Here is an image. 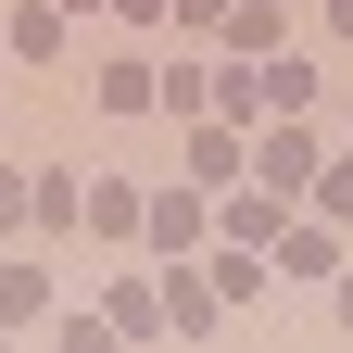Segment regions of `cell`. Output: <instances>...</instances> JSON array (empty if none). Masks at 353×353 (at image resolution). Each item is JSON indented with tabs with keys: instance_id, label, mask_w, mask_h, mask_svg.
Listing matches in <instances>:
<instances>
[{
	"instance_id": "cell-3",
	"label": "cell",
	"mask_w": 353,
	"mask_h": 353,
	"mask_svg": "<svg viewBox=\"0 0 353 353\" xmlns=\"http://www.w3.org/2000/svg\"><path fill=\"white\" fill-rule=\"evenodd\" d=\"M265 252H278V278H341V214H316V228H278V240H265Z\"/></svg>"
},
{
	"instance_id": "cell-4",
	"label": "cell",
	"mask_w": 353,
	"mask_h": 353,
	"mask_svg": "<svg viewBox=\"0 0 353 353\" xmlns=\"http://www.w3.org/2000/svg\"><path fill=\"white\" fill-rule=\"evenodd\" d=\"M0 38H13L26 63H63V51H76V13H63V0H13V26H0Z\"/></svg>"
},
{
	"instance_id": "cell-6",
	"label": "cell",
	"mask_w": 353,
	"mask_h": 353,
	"mask_svg": "<svg viewBox=\"0 0 353 353\" xmlns=\"http://www.w3.org/2000/svg\"><path fill=\"white\" fill-rule=\"evenodd\" d=\"M228 51H240V63H265V51H290L278 0H228Z\"/></svg>"
},
{
	"instance_id": "cell-5",
	"label": "cell",
	"mask_w": 353,
	"mask_h": 353,
	"mask_svg": "<svg viewBox=\"0 0 353 353\" xmlns=\"http://www.w3.org/2000/svg\"><path fill=\"white\" fill-rule=\"evenodd\" d=\"M240 164H252V139H240V126L190 114V176H202V190H214V176H240Z\"/></svg>"
},
{
	"instance_id": "cell-11",
	"label": "cell",
	"mask_w": 353,
	"mask_h": 353,
	"mask_svg": "<svg viewBox=\"0 0 353 353\" xmlns=\"http://www.w3.org/2000/svg\"><path fill=\"white\" fill-rule=\"evenodd\" d=\"M101 328H126V341H139V328H164V290H114V303H101Z\"/></svg>"
},
{
	"instance_id": "cell-21",
	"label": "cell",
	"mask_w": 353,
	"mask_h": 353,
	"mask_svg": "<svg viewBox=\"0 0 353 353\" xmlns=\"http://www.w3.org/2000/svg\"><path fill=\"white\" fill-rule=\"evenodd\" d=\"M341 126H353V101H341Z\"/></svg>"
},
{
	"instance_id": "cell-19",
	"label": "cell",
	"mask_w": 353,
	"mask_h": 353,
	"mask_svg": "<svg viewBox=\"0 0 353 353\" xmlns=\"http://www.w3.org/2000/svg\"><path fill=\"white\" fill-rule=\"evenodd\" d=\"M328 290H341V328H353V265H341V278H328Z\"/></svg>"
},
{
	"instance_id": "cell-10",
	"label": "cell",
	"mask_w": 353,
	"mask_h": 353,
	"mask_svg": "<svg viewBox=\"0 0 353 353\" xmlns=\"http://www.w3.org/2000/svg\"><path fill=\"white\" fill-rule=\"evenodd\" d=\"M88 228H101V240H139V190H88Z\"/></svg>"
},
{
	"instance_id": "cell-14",
	"label": "cell",
	"mask_w": 353,
	"mask_h": 353,
	"mask_svg": "<svg viewBox=\"0 0 353 353\" xmlns=\"http://www.w3.org/2000/svg\"><path fill=\"white\" fill-rule=\"evenodd\" d=\"M316 214H353V164H316Z\"/></svg>"
},
{
	"instance_id": "cell-8",
	"label": "cell",
	"mask_w": 353,
	"mask_h": 353,
	"mask_svg": "<svg viewBox=\"0 0 353 353\" xmlns=\"http://www.w3.org/2000/svg\"><path fill=\"white\" fill-rule=\"evenodd\" d=\"M101 101H114V114H152V101H164V63H101Z\"/></svg>"
},
{
	"instance_id": "cell-13",
	"label": "cell",
	"mask_w": 353,
	"mask_h": 353,
	"mask_svg": "<svg viewBox=\"0 0 353 353\" xmlns=\"http://www.w3.org/2000/svg\"><path fill=\"white\" fill-rule=\"evenodd\" d=\"M38 303H51V278L38 265H0V316H38Z\"/></svg>"
},
{
	"instance_id": "cell-17",
	"label": "cell",
	"mask_w": 353,
	"mask_h": 353,
	"mask_svg": "<svg viewBox=\"0 0 353 353\" xmlns=\"http://www.w3.org/2000/svg\"><path fill=\"white\" fill-rule=\"evenodd\" d=\"M114 13H126V26H164V0H114Z\"/></svg>"
},
{
	"instance_id": "cell-18",
	"label": "cell",
	"mask_w": 353,
	"mask_h": 353,
	"mask_svg": "<svg viewBox=\"0 0 353 353\" xmlns=\"http://www.w3.org/2000/svg\"><path fill=\"white\" fill-rule=\"evenodd\" d=\"M316 26H328V38H353V0H328V13H316Z\"/></svg>"
},
{
	"instance_id": "cell-15",
	"label": "cell",
	"mask_w": 353,
	"mask_h": 353,
	"mask_svg": "<svg viewBox=\"0 0 353 353\" xmlns=\"http://www.w3.org/2000/svg\"><path fill=\"white\" fill-rule=\"evenodd\" d=\"M164 13H176V26H228V0H164Z\"/></svg>"
},
{
	"instance_id": "cell-20",
	"label": "cell",
	"mask_w": 353,
	"mask_h": 353,
	"mask_svg": "<svg viewBox=\"0 0 353 353\" xmlns=\"http://www.w3.org/2000/svg\"><path fill=\"white\" fill-rule=\"evenodd\" d=\"M63 13H114V0H63Z\"/></svg>"
},
{
	"instance_id": "cell-9",
	"label": "cell",
	"mask_w": 353,
	"mask_h": 353,
	"mask_svg": "<svg viewBox=\"0 0 353 353\" xmlns=\"http://www.w3.org/2000/svg\"><path fill=\"white\" fill-rule=\"evenodd\" d=\"M164 316H176V328H214V278H190V265H164Z\"/></svg>"
},
{
	"instance_id": "cell-1",
	"label": "cell",
	"mask_w": 353,
	"mask_h": 353,
	"mask_svg": "<svg viewBox=\"0 0 353 353\" xmlns=\"http://www.w3.org/2000/svg\"><path fill=\"white\" fill-rule=\"evenodd\" d=\"M316 152H328L316 126H303V114H278V126H265V139H252V176H265V190L290 202V190H316Z\"/></svg>"
},
{
	"instance_id": "cell-16",
	"label": "cell",
	"mask_w": 353,
	"mask_h": 353,
	"mask_svg": "<svg viewBox=\"0 0 353 353\" xmlns=\"http://www.w3.org/2000/svg\"><path fill=\"white\" fill-rule=\"evenodd\" d=\"M13 214H26V176H13V164H0V228H13Z\"/></svg>"
},
{
	"instance_id": "cell-2",
	"label": "cell",
	"mask_w": 353,
	"mask_h": 353,
	"mask_svg": "<svg viewBox=\"0 0 353 353\" xmlns=\"http://www.w3.org/2000/svg\"><path fill=\"white\" fill-rule=\"evenodd\" d=\"M139 240H152L164 265H190V252L214 240V214H202V190H164V202H139Z\"/></svg>"
},
{
	"instance_id": "cell-12",
	"label": "cell",
	"mask_w": 353,
	"mask_h": 353,
	"mask_svg": "<svg viewBox=\"0 0 353 353\" xmlns=\"http://www.w3.org/2000/svg\"><path fill=\"white\" fill-rule=\"evenodd\" d=\"M228 240H252V252L278 240V190H252V202H228Z\"/></svg>"
},
{
	"instance_id": "cell-7",
	"label": "cell",
	"mask_w": 353,
	"mask_h": 353,
	"mask_svg": "<svg viewBox=\"0 0 353 353\" xmlns=\"http://www.w3.org/2000/svg\"><path fill=\"white\" fill-rule=\"evenodd\" d=\"M265 114H316V63H290V51H265Z\"/></svg>"
}]
</instances>
